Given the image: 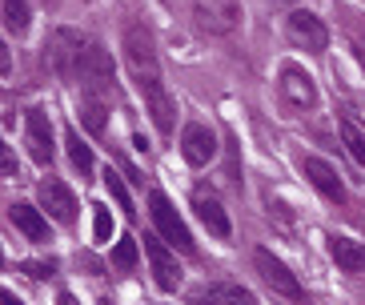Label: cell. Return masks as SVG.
<instances>
[{
  "label": "cell",
  "instance_id": "obj_1",
  "mask_svg": "<svg viewBox=\"0 0 365 305\" xmlns=\"http://www.w3.org/2000/svg\"><path fill=\"white\" fill-rule=\"evenodd\" d=\"M88 48H93V41L81 36L76 29H56L53 41H48V65H53L56 76H65V81H81L85 76Z\"/></svg>",
  "mask_w": 365,
  "mask_h": 305
},
{
  "label": "cell",
  "instance_id": "obj_2",
  "mask_svg": "<svg viewBox=\"0 0 365 305\" xmlns=\"http://www.w3.org/2000/svg\"><path fill=\"white\" fill-rule=\"evenodd\" d=\"M149 217H153V225H157V233L169 241L173 249H181V253L197 249V241H193V233H189V225H185V217L177 213V205H173L161 189L149 193Z\"/></svg>",
  "mask_w": 365,
  "mask_h": 305
},
{
  "label": "cell",
  "instance_id": "obj_3",
  "mask_svg": "<svg viewBox=\"0 0 365 305\" xmlns=\"http://www.w3.org/2000/svg\"><path fill=\"white\" fill-rule=\"evenodd\" d=\"M253 265H257L261 281H265L277 297H285L289 305H301V301H305V289H301L297 273H289V265L281 262L273 249H253Z\"/></svg>",
  "mask_w": 365,
  "mask_h": 305
},
{
  "label": "cell",
  "instance_id": "obj_4",
  "mask_svg": "<svg viewBox=\"0 0 365 305\" xmlns=\"http://www.w3.org/2000/svg\"><path fill=\"white\" fill-rule=\"evenodd\" d=\"M125 65H129L137 85L161 76V61H157V48H153V36H149L145 24H129V29H125Z\"/></svg>",
  "mask_w": 365,
  "mask_h": 305
},
{
  "label": "cell",
  "instance_id": "obj_5",
  "mask_svg": "<svg viewBox=\"0 0 365 305\" xmlns=\"http://www.w3.org/2000/svg\"><path fill=\"white\" fill-rule=\"evenodd\" d=\"M193 21L209 36H229L241 24V0H193Z\"/></svg>",
  "mask_w": 365,
  "mask_h": 305
},
{
  "label": "cell",
  "instance_id": "obj_6",
  "mask_svg": "<svg viewBox=\"0 0 365 305\" xmlns=\"http://www.w3.org/2000/svg\"><path fill=\"white\" fill-rule=\"evenodd\" d=\"M285 36H289L297 48L305 53H325V44H329V29L322 24V16H313L309 9H293L285 16Z\"/></svg>",
  "mask_w": 365,
  "mask_h": 305
},
{
  "label": "cell",
  "instance_id": "obj_7",
  "mask_svg": "<svg viewBox=\"0 0 365 305\" xmlns=\"http://www.w3.org/2000/svg\"><path fill=\"white\" fill-rule=\"evenodd\" d=\"M140 97H145V113L153 117V125L161 133H173L177 125V100H173L169 85H165V76H153V81H140Z\"/></svg>",
  "mask_w": 365,
  "mask_h": 305
},
{
  "label": "cell",
  "instance_id": "obj_8",
  "mask_svg": "<svg viewBox=\"0 0 365 305\" xmlns=\"http://www.w3.org/2000/svg\"><path fill=\"white\" fill-rule=\"evenodd\" d=\"M36 197H41V209L53 221H61V225H73L76 221V197H73V189H68L65 181L44 177L41 185H36Z\"/></svg>",
  "mask_w": 365,
  "mask_h": 305
},
{
  "label": "cell",
  "instance_id": "obj_9",
  "mask_svg": "<svg viewBox=\"0 0 365 305\" xmlns=\"http://www.w3.org/2000/svg\"><path fill=\"white\" fill-rule=\"evenodd\" d=\"M281 100L289 105V109H313L317 105V85H313V76L305 73L301 65H285L281 68Z\"/></svg>",
  "mask_w": 365,
  "mask_h": 305
},
{
  "label": "cell",
  "instance_id": "obj_10",
  "mask_svg": "<svg viewBox=\"0 0 365 305\" xmlns=\"http://www.w3.org/2000/svg\"><path fill=\"white\" fill-rule=\"evenodd\" d=\"M24 145H29V157L41 169L53 165V125H48L44 109H29V117H24Z\"/></svg>",
  "mask_w": 365,
  "mask_h": 305
},
{
  "label": "cell",
  "instance_id": "obj_11",
  "mask_svg": "<svg viewBox=\"0 0 365 305\" xmlns=\"http://www.w3.org/2000/svg\"><path fill=\"white\" fill-rule=\"evenodd\" d=\"M301 173L309 177V185L317 189L325 201H337V205L345 201V181L337 177V169H333L329 161H322V157L305 152V157H301Z\"/></svg>",
  "mask_w": 365,
  "mask_h": 305
},
{
  "label": "cell",
  "instance_id": "obj_12",
  "mask_svg": "<svg viewBox=\"0 0 365 305\" xmlns=\"http://www.w3.org/2000/svg\"><path fill=\"white\" fill-rule=\"evenodd\" d=\"M193 209H197V217H201V225L213 233V237H221V241H229L233 237V221H229V213H225V205L217 201V193L213 189H193Z\"/></svg>",
  "mask_w": 365,
  "mask_h": 305
},
{
  "label": "cell",
  "instance_id": "obj_13",
  "mask_svg": "<svg viewBox=\"0 0 365 305\" xmlns=\"http://www.w3.org/2000/svg\"><path fill=\"white\" fill-rule=\"evenodd\" d=\"M145 253H149V265H153V281L161 285L165 294H173L181 285V265H177V253L157 237H145Z\"/></svg>",
  "mask_w": 365,
  "mask_h": 305
},
{
  "label": "cell",
  "instance_id": "obj_14",
  "mask_svg": "<svg viewBox=\"0 0 365 305\" xmlns=\"http://www.w3.org/2000/svg\"><path fill=\"white\" fill-rule=\"evenodd\" d=\"M181 152H185V161L189 165H209L217 157V133L209 129V125H201V120H189L181 133Z\"/></svg>",
  "mask_w": 365,
  "mask_h": 305
},
{
  "label": "cell",
  "instance_id": "obj_15",
  "mask_svg": "<svg viewBox=\"0 0 365 305\" xmlns=\"http://www.w3.org/2000/svg\"><path fill=\"white\" fill-rule=\"evenodd\" d=\"M9 221L21 229L29 241H48V221L36 205H24V201H12L9 205Z\"/></svg>",
  "mask_w": 365,
  "mask_h": 305
},
{
  "label": "cell",
  "instance_id": "obj_16",
  "mask_svg": "<svg viewBox=\"0 0 365 305\" xmlns=\"http://www.w3.org/2000/svg\"><path fill=\"white\" fill-rule=\"evenodd\" d=\"M329 257L341 265L345 273H365V245L354 237H341V233H333L329 237Z\"/></svg>",
  "mask_w": 365,
  "mask_h": 305
},
{
  "label": "cell",
  "instance_id": "obj_17",
  "mask_svg": "<svg viewBox=\"0 0 365 305\" xmlns=\"http://www.w3.org/2000/svg\"><path fill=\"white\" fill-rule=\"evenodd\" d=\"M197 305H257V297L237 281H217L205 294H197Z\"/></svg>",
  "mask_w": 365,
  "mask_h": 305
},
{
  "label": "cell",
  "instance_id": "obj_18",
  "mask_svg": "<svg viewBox=\"0 0 365 305\" xmlns=\"http://www.w3.org/2000/svg\"><path fill=\"white\" fill-rule=\"evenodd\" d=\"M105 113H108V105H105V97L101 93H85L81 97V125H85L88 133H105Z\"/></svg>",
  "mask_w": 365,
  "mask_h": 305
},
{
  "label": "cell",
  "instance_id": "obj_19",
  "mask_svg": "<svg viewBox=\"0 0 365 305\" xmlns=\"http://www.w3.org/2000/svg\"><path fill=\"white\" fill-rule=\"evenodd\" d=\"M29 24H33V4H29V0H4V29L24 36Z\"/></svg>",
  "mask_w": 365,
  "mask_h": 305
},
{
  "label": "cell",
  "instance_id": "obj_20",
  "mask_svg": "<svg viewBox=\"0 0 365 305\" xmlns=\"http://www.w3.org/2000/svg\"><path fill=\"white\" fill-rule=\"evenodd\" d=\"M65 149H68V161H73L76 173H81V177L93 173V149H88V145L81 141V133H76V129H68V133H65Z\"/></svg>",
  "mask_w": 365,
  "mask_h": 305
},
{
  "label": "cell",
  "instance_id": "obj_21",
  "mask_svg": "<svg viewBox=\"0 0 365 305\" xmlns=\"http://www.w3.org/2000/svg\"><path fill=\"white\" fill-rule=\"evenodd\" d=\"M337 129H341V141H345V149H349V157L365 169V133L357 129V120L354 117H337Z\"/></svg>",
  "mask_w": 365,
  "mask_h": 305
},
{
  "label": "cell",
  "instance_id": "obj_22",
  "mask_svg": "<svg viewBox=\"0 0 365 305\" xmlns=\"http://www.w3.org/2000/svg\"><path fill=\"white\" fill-rule=\"evenodd\" d=\"M105 189H108V197L120 205V213L125 217H133L137 209H133V197H129V189H125V181H120V173H113V169H105Z\"/></svg>",
  "mask_w": 365,
  "mask_h": 305
},
{
  "label": "cell",
  "instance_id": "obj_23",
  "mask_svg": "<svg viewBox=\"0 0 365 305\" xmlns=\"http://www.w3.org/2000/svg\"><path fill=\"white\" fill-rule=\"evenodd\" d=\"M113 265H117V269H133V265H137V237H120L117 245H113Z\"/></svg>",
  "mask_w": 365,
  "mask_h": 305
},
{
  "label": "cell",
  "instance_id": "obj_24",
  "mask_svg": "<svg viewBox=\"0 0 365 305\" xmlns=\"http://www.w3.org/2000/svg\"><path fill=\"white\" fill-rule=\"evenodd\" d=\"M93 233H97V241L113 237V217H108L105 205H93Z\"/></svg>",
  "mask_w": 365,
  "mask_h": 305
},
{
  "label": "cell",
  "instance_id": "obj_25",
  "mask_svg": "<svg viewBox=\"0 0 365 305\" xmlns=\"http://www.w3.org/2000/svg\"><path fill=\"white\" fill-rule=\"evenodd\" d=\"M21 269L41 281V277H53V273H56V262H21Z\"/></svg>",
  "mask_w": 365,
  "mask_h": 305
},
{
  "label": "cell",
  "instance_id": "obj_26",
  "mask_svg": "<svg viewBox=\"0 0 365 305\" xmlns=\"http://www.w3.org/2000/svg\"><path fill=\"white\" fill-rule=\"evenodd\" d=\"M4 177H16V161H12L9 149H4Z\"/></svg>",
  "mask_w": 365,
  "mask_h": 305
},
{
  "label": "cell",
  "instance_id": "obj_27",
  "mask_svg": "<svg viewBox=\"0 0 365 305\" xmlns=\"http://www.w3.org/2000/svg\"><path fill=\"white\" fill-rule=\"evenodd\" d=\"M0 68H4V76L12 73V61H9V48H0Z\"/></svg>",
  "mask_w": 365,
  "mask_h": 305
},
{
  "label": "cell",
  "instance_id": "obj_28",
  "mask_svg": "<svg viewBox=\"0 0 365 305\" xmlns=\"http://www.w3.org/2000/svg\"><path fill=\"white\" fill-rule=\"evenodd\" d=\"M354 36H357V48H361V53H365V21L357 24V33H354Z\"/></svg>",
  "mask_w": 365,
  "mask_h": 305
},
{
  "label": "cell",
  "instance_id": "obj_29",
  "mask_svg": "<svg viewBox=\"0 0 365 305\" xmlns=\"http://www.w3.org/2000/svg\"><path fill=\"white\" fill-rule=\"evenodd\" d=\"M56 305H81V301H76L73 294H61V297H56Z\"/></svg>",
  "mask_w": 365,
  "mask_h": 305
},
{
  "label": "cell",
  "instance_id": "obj_30",
  "mask_svg": "<svg viewBox=\"0 0 365 305\" xmlns=\"http://www.w3.org/2000/svg\"><path fill=\"white\" fill-rule=\"evenodd\" d=\"M4 305H21V297H16V294H9V289H4Z\"/></svg>",
  "mask_w": 365,
  "mask_h": 305
},
{
  "label": "cell",
  "instance_id": "obj_31",
  "mask_svg": "<svg viewBox=\"0 0 365 305\" xmlns=\"http://www.w3.org/2000/svg\"><path fill=\"white\" fill-rule=\"evenodd\" d=\"M101 305H113V301H101Z\"/></svg>",
  "mask_w": 365,
  "mask_h": 305
}]
</instances>
